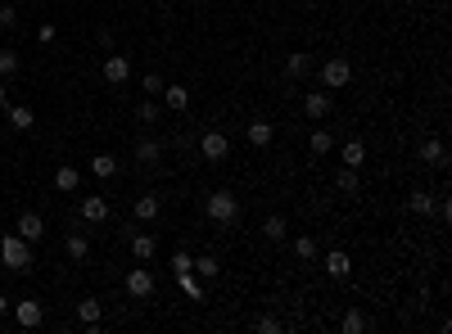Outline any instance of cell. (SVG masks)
Masks as SVG:
<instances>
[{"label":"cell","mask_w":452,"mask_h":334,"mask_svg":"<svg viewBox=\"0 0 452 334\" xmlns=\"http://www.w3.org/2000/svg\"><path fill=\"white\" fill-rule=\"evenodd\" d=\"M204 213H209L213 226H236V221H240V199L231 190H213L209 204H204Z\"/></svg>","instance_id":"1"},{"label":"cell","mask_w":452,"mask_h":334,"mask_svg":"<svg viewBox=\"0 0 452 334\" xmlns=\"http://www.w3.org/2000/svg\"><path fill=\"white\" fill-rule=\"evenodd\" d=\"M0 262H5L9 271H32V244L23 240V235H5L0 240Z\"/></svg>","instance_id":"2"},{"label":"cell","mask_w":452,"mask_h":334,"mask_svg":"<svg viewBox=\"0 0 452 334\" xmlns=\"http://www.w3.org/2000/svg\"><path fill=\"white\" fill-rule=\"evenodd\" d=\"M348 82H353V64H348L344 55H335V59H326V64H321V86H326V91H344Z\"/></svg>","instance_id":"3"},{"label":"cell","mask_w":452,"mask_h":334,"mask_svg":"<svg viewBox=\"0 0 452 334\" xmlns=\"http://www.w3.org/2000/svg\"><path fill=\"white\" fill-rule=\"evenodd\" d=\"M122 289H127L136 303H140V299H154V271L145 267V262H140V267H131V271H127V280H122Z\"/></svg>","instance_id":"4"},{"label":"cell","mask_w":452,"mask_h":334,"mask_svg":"<svg viewBox=\"0 0 452 334\" xmlns=\"http://www.w3.org/2000/svg\"><path fill=\"white\" fill-rule=\"evenodd\" d=\"M9 312H14V321H18L23 330H41V325H45V307H41V303H32V299L9 303Z\"/></svg>","instance_id":"5"},{"label":"cell","mask_w":452,"mask_h":334,"mask_svg":"<svg viewBox=\"0 0 452 334\" xmlns=\"http://www.w3.org/2000/svg\"><path fill=\"white\" fill-rule=\"evenodd\" d=\"M199 154L209 158V163H226V154H231V140L222 131H204L199 135Z\"/></svg>","instance_id":"6"},{"label":"cell","mask_w":452,"mask_h":334,"mask_svg":"<svg viewBox=\"0 0 452 334\" xmlns=\"http://www.w3.org/2000/svg\"><path fill=\"white\" fill-rule=\"evenodd\" d=\"M100 77L109 86H127L131 82V64H127V55H109L104 64H100Z\"/></svg>","instance_id":"7"},{"label":"cell","mask_w":452,"mask_h":334,"mask_svg":"<svg viewBox=\"0 0 452 334\" xmlns=\"http://www.w3.org/2000/svg\"><path fill=\"white\" fill-rule=\"evenodd\" d=\"M18 235H23L28 244H36V240L45 235V217L36 213V208H28V213H18Z\"/></svg>","instance_id":"8"},{"label":"cell","mask_w":452,"mask_h":334,"mask_svg":"<svg viewBox=\"0 0 452 334\" xmlns=\"http://www.w3.org/2000/svg\"><path fill=\"white\" fill-rule=\"evenodd\" d=\"M272 135H276V127L267 118H253L249 127H244V140L253 145V150H267V145H272Z\"/></svg>","instance_id":"9"},{"label":"cell","mask_w":452,"mask_h":334,"mask_svg":"<svg viewBox=\"0 0 452 334\" xmlns=\"http://www.w3.org/2000/svg\"><path fill=\"white\" fill-rule=\"evenodd\" d=\"M326 276H331V280H348L353 276V257L344 249H331V253H326Z\"/></svg>","instance_id":"10"},{"label":"cell","mask_w":452,"mask_h":334,"mask_svg":"<svg viewBox=\"0 0 452 334\" xmlns=\"http://www.w3.org/2000/svg\"><path fill=\"white\" fill-rule=\"evenodd\" d=\"M154 253H158V240H154L150 230L131 235V257H136V262H154Z\"/></svg>","instance_id":"11"},{"label":"cell","mask_w":452,"mask_h":334,"mask_svg":"<svg viewBox=\"0 0 452 334\" xmlns=\"http://www.w3.org/2000/svg\"><path fill=\"white\" fill-rule=\"evenodd\" d=\"M417 154H421V163H425V167H443V163H448V150H443V140H434V135H425Z\"/></svg>","instance_id":"12"},{"label":"cell","mask_w":452,"mask_h":334,"mask_svg":"<svg viewBox=\"0 0 452 334\" xmlns=\"http://www.w3.org/2000/svg\"><path fill=\"white\" fill-rule=\"evenodd\" d=\"M82 221H91V226L109 221V199H100V194H87V199H82Z\"/></svg>","instance_id":"13"},{"label":"cell","mask_w":452,"mask_h":334,"mask_svg":"<svg viewBox=\"0 0 452 334\" xmlns=\"http://www.w3.org/2000/svg\"><path fill=\"white\" fill-rule=\"evenodd\" d=\"M163 104H167V113H186L190 108V86H163Z\"/></svg>","instance_id":"14"},{"label":"cell","mask_w":452,"mask_h":334,"mask_svg":"<svg viewBox=\"0 0 452 334\" xmlns=\"http://www.w3.org/2000/svg\"><path fill=\"white\" fill-rule=\"evenodd\" d=\"M303 113H308V118H326V113H331V91H308V95H303Z\"/></svg>","instance_id":"15"},{"label":"cell","mask_w":452,"mask_h":334,"mask_svg":"<svg viewBox=\"0 0 452 334\" xmlns=\"http://www.w3.org/2000/svg\"><path fill=\"white\" fill-rule=\"evenodd\" d=\"M158 208H163V204H158V194H136V204H131V217H136V221H154Z\"/></svg>","instance_id":"16"},{"label":"cell","mask_w":452,"mask_h":334,"mask_svg":"<svg viewBox=\"0 0 452 334\" xmlns=\"http://www.w3.org/2000/svg\"><path fill=\"white\" fill-rule=\"evenodd\" d=\"M118 167H122V163H118L114 154H95V158H91V177H100V181H114Z\"/></svg>","instance_id":"17"},{"label":"cell","mask_w":452,"mask_h":334,"mask_svg":"<svg viewBox=\"0 0 452 334\" xmlns=\"http://www.w3.org/2000/svg\"><path fill=\"white\" fill-rule=\"evenodd\" d=\"M77 316H82V325H87V330H100V316H104L100 299H82L77 303Z\"/></svg>","instance_id":"18"},{"label":"cell","mask_w":452,"mask_h":334,"mask_svg":"<svg viewBox=\"0 0 452 334\" xmlns=\"http://www.w3.org/2000/svg\"><path fill=\"white\" fill-rule=\"evenodd\" d=\"M64 253L72 257V262H87V257H91V240H87V235H68V240H64Z\"/></svg>","instance_id":"19"},{"label":"cell","mask_w":452,"mask_h":334,"mask_svg":"<svg viewBox=\"0 0 452 334\" xmlns=\"http://www.w3.org/2000/svg\"><path fill=\"white\" fill-rule=\"evenodd\" d=\"M308 72H312V55L308 50H294L285 59V77H308Z\"/></svg>","instance_id":"20"},{"label":"cell","mask_w":452,"mask_h":334,"mask_svg":"<svg viewBox=\"0 0 452 334\" xmlns=\"http://www.w3.org/2000/svg\"><path fill=\"white\" fill-rule=\"evenodd\" d=\"M158 158H163V140H140L136 145V163L140 167H154Z\"/></svg>","instance_id":"21"},{"label":"cell","mask_w":452,"mask_h":334,"mask_svg":"<svg viewBox=\"0 0 452 334\" xmlns=\"http://www.w3.org/2000/svg\"><path fill=\"white\" fill-rule=\"evenodd\" d=\"M308 150H312V158H326V154L335 150V135L331 131H312L308 135Z\"/></svg>","instance_id":"22"},{"label":"cell","mask_w":452,"mask_h":334,"mask_svg":"<svg viewBox=\"0 0 452 334\" xmlns=\"http://www.w3.org/2000/svg\"><path fill=\"white\" fill-rule=\"evenodd\" d=\"M194 276H199V280H217V271H222V262H217V257L213 253H204V257H194Z\"/></svg>","instance_id":"23"},{"label":"cell","mask_w":452,"mask_h":334,"mask_svg":"<svg viewBox=\"0 0 452 334\" xmlns=\"http://www.w3.org/2000/svg\"><path fill=\"white\" fill-rule=\"evenodd\" d=\"M434 204H439V199H434L430 190H412V199H407V208H412V213H421V217H430Z\"/></svg>","instance_id":"24"},{"label":"cell","mask_w":452,"mask_h":334,"mask_svg":"<svg viewBox=\"0 0 452 334\" xmlns=\"http://www.w3.org/2000/svg\"><path fill=\"white\" fill-rule=\"evenodd\" d=\"M339 330H344V334H362V330H371V321H366V316L358 312V307H348L344 321H339Z\"/></svg>","instance_id":"25"},{"label":"cell","mask_w":452,"mask_h":334,"mask_svg":"<svg viewBox=\"0 0 452 334\" xmlns=\"http://www.w3.org/2000/svg\"><path fill=\"white\" fill-rule=\"evenodd\" d=\"M339 158H344V167H362L366 163V145L362 140H348L344 150H339Z\"/></svg>","instance_id":"26"},{"label":"cell","mask_w":452,"mask_h":334,"mask_svg":"<svg viewBox=\"0 0 452 334\" xmlns=\"http://www.w3.org/2000/svg\"><path fill=\"white\" fill-rule=\"evenodd\" d=\"M77 185H82V172H77V167L64 163V167L55 172V190H77Z\"/></svg>","instance_id":"27"},{"label":"cell","mask_w":452,"mask_h":334,"mask_svg":"<svg viewBox=\"0 0 452 334\" xmlns=\"http://www.w3.org/2000/svg\"><path fill=\"white\" fill-rule=\"evenodd\" d=\"M32 108L28 104H14V108H9V127H14V131H32Z\"/></svg>","instance_id":"28"},{"label":"cell","mask_w":452,"mask_h":334,"mask_svg":"<svg viewBox=\"0 0 452 334\" xmlns=\"http://www.w3.org/2000/svg\"><path fill=\"white\" fill-rule=\"evenodd\" d=\"M335 185H339V194H358L362 190V181H358V167H344L335 177Z\"/></svg>","instance_id":"29"},{"label":"cell","mask_w":452,"mask_h":334,"mask_svg":"<svg viewBox=\"0 0 452 334\" xmlns=\"http://www.w3.org/2000/svg\"><path fill=\"white\" fill-rule=\"evenodd\" d=\"M285 230H290V226H285V217H267V221H263V240H272V244L285 240Z\"/></svg>","instance_id":"30"},{"label":"cell","mask_w":452,"mask_h":334,"mask_svg":"<svg viewBox=\"0 0 452 334\" xmlns=\"http://www.w3.org/2000/svg\"><path fill=\"white\" fill-rule=\"evenodd\" d=\"M18 68H23V59H18V50H0V77H14Z\"/></svg>","instance_id":"31"},{"label":"cell","mask_w":452,"mask_h":334,"mask_svg":"<svg viewBox=\"0 0 452 334\" xmlns=\"http://www.w3.org/2000/svg\"><path fill=\"white\" fill-rule=\"evenodd\" d=\"M294 257H303V262L316 257V240H312V235H299V240H294Z\"/></svg>","instance_id":"32"},{"label":"cell","mask_w":452,"mask_h":334,"mask_svg":"<svg viewBox=\"0 0 452 334\" xmlns=\"http://www.w3.org/2000/svg\"><path fill=\"white\" fill-rule=\"evenodd\" d=\"M163 86H167V82L158 77V72H145V77H140V91H145V95H163Z\"/></svg>","instance_id":"33"},{"label":"cell","mask_w":452,"mask_h":334,"mask_svg":"<svg viewBox=\"0 0 452 334\" xmlns=\"http://www.w3.org/2000/svg\"><path fill=\"white\" fill-rule=\"evenodd\" d=\"M253 330H258V334H280V316H258Z\"/></svg>","instance_id":"34"},{"label":"cell","mask_w":452,"mask_h":334,"mask_svg":"<svg viewBox=\"0 0 452 334\" xmlns=\"http://www.w3.org/2000/svg\"><path fill=\"white\" fill-rule=\"evenodd\" d=\"M190 267H194V257H190L186 249H181V253H172V271H177V276H186Z\"/></svg>","instance_id":"35"},{"label":"cell","mask_w":452,"mask_h":334,"mask_svg":"<svg viewBox=\"0 0 452 334\" xmlns=\"http://www.w3.org/2000/svg\"><path fill=\"white\" fill-rule=\"evenodd\" d=\"M181 289H186L190 299H199V294H204V289H199V276H194V271H186V276H181Z\"/></svg>","instance_id":"36"},{"label":"cell","mask_w":452,"mask_h":334,"mask_svg":"<svg viewBox=\"0 0 452 334\" xmlns=\"http://www.w3.org/2000/svg\"><path fill=\"white\" fill-rule=\"evenodd\" d=\"M18 23V9L14 5H0V28H14Z\"/></svg>","instance_id":"37"},{"label":"cell","mask_w":452,"mask_h":334,"mask_svg":"<svg viewBox=\"0 0 452 334\" xmlns=\"http://www.w3.org/2000/svg\"><path fill=\"white\" fill-rule=\"evenodd\" d=\"M136 118H140V122H154V118H158V104H150V100H145V104L136 108Z\"/></svg>","instance_id":"38"},{"label":"cell","mask_w":452,"mask_h":334,"mask_svg":"<svg viewBox=\"0 0 452 334\" xmlns=\"http://www.w3.org/2000/svg\"><path fill=\"white\" fill-rule=\"evenodd\" d=\"M36 41H41V45H50V41H55V23H41V32H36Z\"/></svg>","instance_id":"39"},{"label":"cell","mask_w":452,"mask_h":334,"mask_svg":"<svg viewBox=\"0 0 452 334\" xmlns=\"http://www.w3.org/2000/svg\"><path fill=\"white\" fill-rule=\"evenodd\" d=\"M9 312V299H5V294H0V316H5Z\"/></svg>","instance_id":"40"},{"label":"cell","mask_w":452,"mask_h":334,"mask_svg":"<svg viewBox=\"0 0 452 334\" xmlns=\"http://www.w3.org/2000/svg\"><path fill=\"white\" fill-rule=\"evenodd\" d=\"M0 104H5V77H0Z\"/></svg>","instance_id":"41"}]
</instances>
